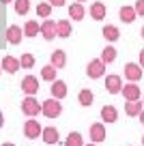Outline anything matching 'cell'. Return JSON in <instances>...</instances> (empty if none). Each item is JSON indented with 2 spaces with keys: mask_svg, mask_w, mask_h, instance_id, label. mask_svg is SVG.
Here are the masks:
<instances>
[{
  "mask_svg": "<svg viewBox=\"0 0 144 146\" xmlns=\"http://www.w3.org/2000/svg\"><path fill=\"white\" fill-rule=\"evenodd\" d=\"M60 112H63V105H60L58 99H54V97L41 103V114L47 116V118H58Z\"/></svg>",
  "mask_w": 144,
  "mask_h": 146,
  "instance_id": "1",
  "label": "cell"
},
{
  "mask_svg": "<svg viewBox=\"0 0 144 146\" xmlns=\"http://www.w3.org/2000/svg\"><path fill=\"white\" fill-rule=\"evenodd\" d=\"M41 112V105H39V101L35 99V97H30L28 95L26 99L22 101V114H26L28 118H32V116H37Z\"/></svg>",
  "mask_w": 144,
  "mask_h": 146,
  "instance_id": "2",
  "label": "cell"
},
{
  "mask_svg": "<svg viewBox=\"0 0 144 146\" xmlns=\"http://www.w3.org/2000/svg\"><path fill=\"white\" fill-rule=\"evenodd\" d=\"M103 73H105V64L101 62L99 58H97V60H90V62H88V67H86V75H88L90 80L101 78Z\"/></svg>",
  "mask_w": 144,
  "mask_h": 146,
  "instance_id": "3",
  "label": "cell"
},
{
  "mask_svg": "<svg viewBox=\"0 0 144 146\" xmlns=\"http://www.w3.org/2000/svg\"><path fill=\"white\" fill-rule=\"evenodd\" d=\"M39 32L43 35V39H47V41H52L56 36V22L54 19H43V24H39Z\"/></svg>",
  "mask_w": 144,
  "mask_h": 146,
  "instance_id": "4",
  "label": "cell"
},
{
  "mask_svg": "<svg viewBox=\"0 0 144 146\" xmlns=\"http://www.w3.org/2000/svg\"><path fill=\"white\" fill-rule=\"evenodd\" d=\"M121 95L125 97V101H138L142 92H140V86H138L135 82H129L127 86L121 88Z\"/></svg>",
  "mask_w": 144,
  "mask_h": 146,
  "instance_id": "5",
  "label": "cell"
},
{
  "mask_svg": "<svg viewBox=\"0 0 144 146\" xmlns=\"http://www.w3.org/2000/svg\"><path fill=\"white\" fill-rule=\"evenodd\" d=\"M22 90L26 92V95L35 97L37 92H39V80H37L35 75H26V78L22 80Z\"/></svg>",
  "mask_w": 144,
  "mask_h": 146,
  "instance_id": "6",
  "label": "cell"
},
{
  "mask_svg": "<svg viewBox=\"0 0 144 146\" xmlns=\"http://www.w3.org/2000/svg\"><path fill=\"white\" fill-rule=\"evenodd\" d=\"M142 67H140L138 62H127L125 64V78L129 80V82H138L140 78H142Z\"/></svg>",
  "mask_w": 144,
  "mask_h": 146,
  "instance_id": "7",
  "label": "cell"
},
{
  "mask_svg": "<svg viewBox=\"0 0 144 146\" xmlns=\"http://www.w3.org/2000/svg\"><path fill=\"white\" fill-rule=\"evenodd\" d=\"M41 125H39V120H26L24 123V133H26V137H30V140H37V137L41 135Z\"/></svg>",
  "mask_w": 144,
  "mask_h": 146,
  "instance_id": "8",
  "label": "cell"
},
{
  "mask_svg": "<svg viewBox=\"0 0 144 146\" xmlns=\"http://www.w3.org/2000/svg\"><path fill=\"white\" fill-rule=\"evenodd\" d=\"M121 88H123L121 75H108V78H105V90H108L110 95H118Z\"/></svg>",
  "mask_w": 144,
  "mask_h": 146,
  "instance_id": "9",
  "label": "cell"
},
{
  "mask_svg": "<svg viewBox=\"0 0 144 146\" xmlns=\"http://www.w3.org/2000/svg\"><path fill=\"white\" fill-rule=\"evenodd\" d=\"M88 131H90V140H93V144H99V142L105 140V127H103V123L90 125Z\"/></svg>",
  "mask_w": 144,
  "mask_h": 146,
  "instance_id": "10",
  "label": "cell"
},
{
  "mask_svg": "<svg viewBox=\"0 0 144 146\" xmlns=\"http://www.w3.org/2000/svg\"><path fill=\"white\" fill-rule=\"evenodd\" d=\"M0 67L5 69L7 73H17L19 69H22L19 67V60L15 58V56H5V58L0 60Z\"/></svg>",
  "mask_w": 144,
  "mask_h": 146,
  "instance_id": "11",
  "label": "cell"
},
{
  "mask_svg": "<svg viewBox=\"0 0 144 146\" xmlns=\"http://www.w3.org/2000/svg\"><path fill=\"white\" fill-rule=\"evenodd\" d=\"M41 140H43L45 144L54 146L56 142H58V129H56V127H45V129H41Z\"/></svg>",
  "mask_w": 144,
  "mask_h": 146,
  "instance_id": "12",
  "label": "cell"
},
{
  "mask_svg": "<svg viewBox=\"0 0 144 146\" xmlns=\"http://www.w3.org/2000/svg\"><path fill=\"white\" fill-rule=\"evenodd\" d=\"M22 36H24V32H22L19 26H9L7 28V41H9L11 45H19V43H22Z\"/></svg>",
  "mask_w": 144,
  "mask_h": 146,
  "instance_id": "13",
  "label": "cell"
},
{
  "mask_svg": "<svg viewBox=\"0 0 144 146\" xmlns=\"http://www.w3.org/2000/svg\"><path fill=\"white\" fill-rule=\"evenodd\" d=\"M52 97L58 99V101L67 97V84H65L63 80H54V82H52Z\"/></svg>",
  "mask_w": 144,
  "mask_h": 146,
  "instance_id": "14",
  "label": "cell"
},
{
  "mask_svg": "<svg viewBox=\"0 0 144 146\" xmlns=\"http://www.w3.org/2000/svg\"><path fill=\"white\" fill-rule=\"evenodd\" d=\"M52 67H54L56 69V71H58V69H63L65 67V64H67V56H65V52L63 50H54V52H52Z\"/></svg>",
  "mask_w": 144,
  "mask_h": 146,
  "instance_id": "15",
  "label": "cell"
},
{
  "mask_svg": "<svg viewBox=\"0 0 144 146\" xmlns=\"http://www.w3.org/2000/svg\"><path fill=\"white\" fill-rule=\"evenodd\" d=\"M105 13H108V9H105L103 2H93V5H90V17L93 19L101 22V19L105 17Z\"/></svg>",
  "mask_w": 144,
  "mask_h": 146,
  "instance_id": "16",
  "label": "cell"
},
{
  "mask_svg": "<svg viewBox=\"0 0 144 146\" xmlns=\"http://www.w3.org/2000/svg\"><path fill=\"white\" fill-rule=\"evenodd\" d=\"M101 120H105V123H116L118 120V112L114 105H103L101 108Z\"/></svg>",
  "mask_w": 144,
  "mask_h": 146,
  "instance_id": "17",
  "label": "cell"
},
{
  "mask_svg": "<svg viewBox=\"0 0 144 146\" xmlns=\"http://www.w3.org/2000/svg\"><path fill=\"white\" fill-rule=\"evenodd\" d=\"M69 35H71V22H69V19H58V22H56V36L67 39Z\"/></svg>",
  "mask_w": 144,
  "mask_h": 146,
  "instance_id": "18",
  "label": "cell"
},
{
  "mask_svg": "<svg viewBox=\"0 0 144 146\" xmlns=\"http://www.w3.org/2000/svg\"><path fill=\"white\" fill-rule=\"evenodd\" d=\"M140 112H142V101H127L125 103V114L127 116H138Z\"/></svg>",
  "mask_w": 144,
  "mask_h": 146,
  "instance_id": "19",
  "label": "cell"
},
{
  "mask_svg": "<svg viewBox=\"0 0 144 146\" xmlns=\"http://www.w3.org/2000/svg\"><path fill=\"white\" fill-rule=\"evenodd\" d=\"M84 15H86V11H84V7H82V2H75V5L69 7V17H73L75 22L84 19Z\"/></svg>",
  "mask_w": 144,
  "mask_h": 146,
  "instance_id": "20",
  "label": "cell"
},
{
  "mask_svg": "<svg viewBox=\"0 0 144 146\" xmlns=\"http://www.w3.org/2000/svg\"><path fill=\"white\" fill-rule=\"evenodd\" d=\"M101 32H103V36H105V39H108L110 43H114V41H116V39H118V36H121V32H118V28H116V26H112V24H108V26H103V30H101Z\"/></svg>",
  "mask_w": 144,
  "mask_h": 146,
  "instance_id": "21",
  "label": "cell"
},
{
  "mask_svg": "<svg viewBox=\"0 0 144 146\" xmlns=\"http://www.w3.org/2000/svg\"><path fill=\"white\" fill-rule=\"evenodd\" d=\"M93 90H88V88H84V90H80V95H77V101H80V105H84V108H88V105H93Z\"/></svg>",
  "mask_w": 144,
  "mask_h": 146,
  "instance_id": "22",
  "label": "cell"
},
{
  "mask_svg": "<svg viewBox=\"0 0 144 146\" xmlns=\"http://www.w3.org/2000/svg\"><path fill=\"white\" fill-rule=\"evenodd\" d=\"M24 35L26 36H37L39 35V22H35V19H28L26 24H24Z\"/></svg>",
  "mask_w": 144,
  "mask_h": 146,
  "instance_id": "23",
  "label": "cell"
},
{
  "mask_svg": "<svg viewBox=\"0 0 144 146\" xmlns=\"http://www.w3.org/2000/svg\"><path fill=\"white\" fill-rule=\"evenodd\" d=\"M99 60H101L103 64H108V62H114V60H116V50H114L112 45H108L103 52H101V58H99Z\"/></svg>",
  "mask_w": 144,
  "mask_h": 146,
  "instance_id": "24",
  "label": "cell"
},
{
  "mask_svg": "<svg viewBox=\"0 0 144 146\" xmlns=\"http://www.w3.org/2000/svg\"><path fill=\"white\" fill-rule=\"evenodd\" d=\"M118 15H121V19H123L125 24H131L135 17H138V15H135V11H133V7H123Z\"/></svg>",
  "mask_w": 144,
  "mask_h": 146,
  "instance_id": "25",
  "label": "cell"
},
{
  "mask_svg": "<svg viewBox=\"0 0 144 146\" xmlns=\"http://www.w3.org/2000/svg\"><path fill=\"white\" fill-rule=\"evenodd\" d=\"M41 80H45V82H54V80H56V69L52 67V64H45V67L41 69Z\"/></svg>",
  "mask_w": 144,
  "mask_h": 146,
  "instance_id": "26",
  "label": "cell"
},
{
  "mask_svg": "<svg viewBox=\"0 0 144 146\" xmlns=\"http://www.w3.org/2000/svg\"><path fill=\"white\" fill-rule=\"evenodd\" d=\"M65 146H84V140H82V135H80L77 131H71V133L67 135Z\"/></svg>",
  "mask_w": 144,
  "mask_h": 146,
  "instance_id": "27",
  "label": "cell"
},
{
  "mask_svg": "<svg viewBox=\"0 0 144 146\" xmlns=\"http://www.w3.org/2000/svg\"><path fill=\"white\" fill-rule=\"evenodd\" d=\"M15 2V13L17 15H26L30 11V0H13Z\"/></svg>",
  "mask_w": 144,
  "mask_h": 146,
  "instance_id": "28",
  "label": "cell"
},
{
  "mask_svg": "<svg viewBox=\"0 0 144 146\" xmlns=\"http://www.w3.org/2000/svg\"><path fill=\"white\" fill-rule=\"evenodd\" d=\"M19 60V67L22 69H32L35 67V56L32 54H22V58H17Z\"/></svg>",
  "mask_w": 144,
  "mask_h": 146,
  "instance_id": "29",
  "label": "cell"
},
{
  "mask_svg": "<svg viewBox=\"0 0 144 146\" xmlns=\"http://www.w3.org/2000/svg\"><path fill=\"white\" fill-rule=\"evenodd\" d=\"M37 15H39V17H50V15H52V5H50V2H39V7H37Z\"/></svg>",
  "mask_w": 144,
  "mask_h": 146,
  "instance_id": "30",
  "label": "cell"
},
{
  "mask_svg": "<svg viewBox=\"0 0 144 146\" xmlns=\"http://www.w3.org/2000/svg\"><path fill=\"white\" fill-rule=\"evenodd\" d=\"M133 11H135V15H142V17H144V0H135Z\"/></svg>",
  "mask_w": 144,
  "mask_h": 146,
  "instance_id": "31",
  "label": "cell"
},
{
  "mask_svg": "<svg viewBox=\"0 0 144 146\" xmlns=\"http://www.w3.org/2000/svg\"><path fill=\"white\" fill-rule=\"evenodd\" d=\"M47 2H50L52 7H63L65 5V0H47Z\"/></svg>",
  "mask_w": 144,
  "mask_h": 146,
  "instance_id": "32",
  "label": "cell"
},
{
  "mask_svg": "<svg viewBox=\"0 0 144 146\" xmlns=\"http://www.w3.org/2000/svg\"><path fill=\"white\" fill-rule=\"evenodd\" d=\"M138 64H140V67H142V71H144V50L140 52V62H138Z\"/></svg>",
  "mask_w": 144,
  "mask_h": 146,
  "instance_id": "33",
  "label": "cell"
},
{
  "mask_svg": "<svg viewBox=\"0 0 144 146\" xmlns=\"http://www.w3.org/2000/svg\"><path fill=\"white\" fill-rule=\"evenodd\" d=\"M2 125H5V114L0 112V127H2Z\"/></svg>",
  "mask_w": 144,
  "mask_h": 146,
  "instance_id": "34",
  "label": "cell"
},
{
  "mask_svg": "<svg viewBox=\"0 0 144 146\" xmlns=\"http://www.w3.org/2000/svg\"><path fill=\"white\" fill-rule=\"evenodd\" d=\"M138 116H140V120H142V125H144V110H142V112H140Z\"/></svg>",
  "mask_w": 144,
  "mask_h": 146,
  "instance_id": "35",
  "label": "cell"
},
{
  "mask_svg": "<svg viewBox=\"0 0 144 146\" xmlns=\"http://www.w3.org/2000/svg\"><path fill=\"white\" fill-rule=\"evenodd\" d=\"M2 146H15V144H11V142H2Z\"/></svg>",
  "mask_w": 144,
  "mask_h": 146,
  "instance_id": "36",
  "label": "cell"
},
{
  "mask_svg": "<svg viewBox=\"0 0 144 146\" xmlns=\"http://www.w3.org/2000/svg\"><path fill=\"white\" fill-rule=\"evenodd\" d=\"M0 2H2V5H9V2H13V0H0Z\"/></svg>",
  "mask_w": 144,
  "mask_h": 146,
  "instance_id": "37",
  "label": "cell"
},
{
  "mask_svg": "<svg viewBox=\"0 0 144 146\" xmlns=\"http://www.w3.org/2000/svg\"><path fill=\"white\" fill-rule=\"evenodd\" d=\"M140 35H142V39H144V26H142V32H140Z\"/></svg>",
  "mask_w": 144,
  "mask_h": 146,
  "instance_id": "38",
  "label": "cell"
},
{
  "mask_svg": "<svg viewBox=\"0 0 144 146\" xmlns=\"http://www.w3.org/2000/svg\"><path fill=\"white\" fill-rule=\"evenodd\" d=\"M86 146H97V144H86Z\"/></svg>",
  "mask_w": 144,
  "mask_h": 146,
  "instance_id": "39",
  "label": "cell"
},
{
  "mask_svg": "<svg viewBox=\"0 0 144 146\" xmlns=\"http://www.w3.org/2000/svg\"><path fill=\"white\" fill-rule=\"evenodd\" d=\"M142 146H144V135H142Z\"/></svg>",
  "mask_w": 144,
  "mask_h": 146,
  "instance_id": "40",
  "label": "cell"
},
{
  "mask_svg": "<svg viewBox=\"0 0 144 146\" xmlns=\"http://www.w3.org/2000/svg\"><path fill=\"white\" fill-rule=\"evenodd\" d=\"M77 2H84V0H77Z\"/></svg>",
  "mask_w": 144,
  "mask_h": 146,
  "instance_id": "41",
  "label": "cell"
},
{
  "mask_svg": "<svg viewBox=\"0 0 144 146\" xmlns=\"http://www.w3.org/2000/svg\"><path fill=\"white\" fill-rule=\"evenodd\" d=\"M0 73H2V67H0Z\"/></svg>",
  "mask_w": 144,
  "mask_h": 146,
  "instance_id": "42",
  "label": "cell"
},
{
  "mask_svg": "<svg viewBox=\"0 0 144 146\" xmlns=\"http://www.w3.org/2000/svg\"><path fill=\"white\" fill-rule=\"evenodd\" d=\"M142 105H144V99H142Z\"/></svg>",
  "mask_w": 144,
  "mask_h": 146,
  "instance_id": "43",
  "label": "cell"
}]
</instances>
